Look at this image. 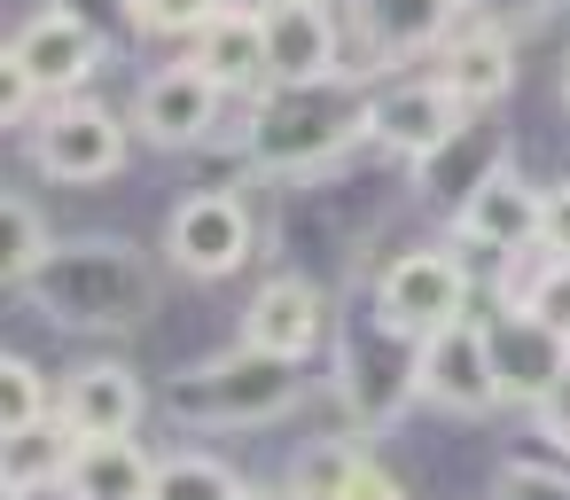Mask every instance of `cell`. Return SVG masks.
I'll return each instance as SVG.
<instances>
[{
  "label": "cell",
  "mask_w": 570,
  "mask_h": 500,
  "mask_svg": "<svg viewBox=\"0 0 570 500\" xmlns=\"http://www.w3.org/2000/svg\"><path fill=\"white\" fill-rule=\"evenodd\" d=\"M352 141H367V95H344L336 79L328 87H266L250 110V157L274 173H321Z\"/></svg>",
  "instance_id": "cell-1"
},
{
  "label": "cell",
  "mask_w": 570,
  "mask_h": 500,
  "mask_svg": "<svg viewBox=\"0 0 570 500\" xmlns=\"http://www.w3.org/2000/svg\"><path fill=\"white\" fill-rule=\"evenodd\" d=\"M141 251L126 243H71L56 251V266L40 274L48 313L71 329H134V313H149V274L134 266Z\"/></svg>",
  "instance_id": "cell-2"
},
{
  "label": "cell",
  "mask_w": 570,
  "mask_h": 500,
  "mask_svg": "<svg viewBox=\"0 0 570 500\" xmlns=\"http://www.w3.org/2000/svg\"><path fill=\"white\" fill-rule=\"evenodd\" d=\"M289 399H297V367L235 344V352H219V360H204V367H188L173 383V422L235 430V422H274Z\"/></svg>",
  "instance_id": "cell-3"
},
{
  "label": "cell",
  "mask_w": 570,
  "mask_h": 500,
  "mask_svg": "<svg viewBox=\"0 0 570 500\" xmlns=\"http://www.w3.org/2000/svg\"><path fill=\"white\" fill-rule=\"evenodd\" d=\"M375 321L414 336V344L453 329V321H469V266H461V251L453 243H422V251L391 258L383 282H375Z\"/></svg>",
  "instance_id": "cell-4"
},
{
  "label": "cell",
  "mask_w": 570,
  "mask_h": 500,
  "mask_svg": "<svg viewBox=\"0 0 570 500\" xmlns=\"http://www.w3.org/2000/svg\"><path fill=\"white\" fill-rule=\"evenodd\" d=\"M126 149H134V126H118V110L102 102H48L32 126V165L63 188H95L126 173Z\"/></svg>",
  "instance_id": "cell-5"
},
{
  "label": "cell",
  "mask_w": 570,
  "mask_h": 500,
  "mask_svg": "<svg viewBox=\"0 0 570 500\" xmlns=\"http://www.w3.org/2000/svg\"><path fill=\"white\" fill-rule=\"evenodd\" d=\"M250 251H258V219L235 188H196L165 219V258L196 282H219V274L250 266Z\"/></svg>",
  "instance_id": "cell-6"
},
{
  "label": "cell",
  "mask_w": 570,
  "mask_h": 500,
  "mask_svg": "<svg viewBox=\"0 0 570 500\" xmlns=\"http://www.w3.org/2000/svg\"><path fill=\"white\" fill-rule=\"evenodd\" d=\"M102 32L79 17V9H63V0H56V9H32L17 32H9V56H0V63H17L48 102H63V95H79L95 71H102Z\"/></svg>",
  "instance_id": "cell-7"
},
{
  "label": "cell",
  "mask_w": 570,
  "mask_h": 500,
  "mask_svg": "<svg viewBox=\"0 0 570 500\" xmlns=\"http://www.w3.org/2000/svg\"><path fill=\"white\" fill-rule=\"evenodd\" d=\"M539 235H547V188H531V180H515L508 165L500 173H484V180H469V196L453 204V243H469V251H492V258H531L539 251Z\"/></svg>",
  "instance_id": "cell-8"
},
{
  "label": "cell",
  "mask_w": 570,
  "mask_h": 500,
  "mask_svg": "<svg viewBox=\"0 0 570 500\" xmlns=\"http://www.w3.org/2000/svg\"><path fill=\"white\" fill-rule=\"evenodd\" d=\"M484 352H492V383H500L508 406H539L562 383V367H570V336H554L547 321H531L515 297H500L484 313Z\"/></svg>",
  "instance_id": "cell-9"
},
{
  "label": "cell",
  "mask_w": 570,
  "mask_h": 500,
  "mask_svg": "<svg viewBox=\"0 0 570 500\" xmlns=\"http://www.w3.org/2000/svg\"><path fill=\"white\" fill-rule=\"evenodd\" d=\"M461 134V102L438 87V79H399V87H375L367 95V141L406 157V165H430L445 157Z\"/></svg>",
  "instance_id": "cell-10"
},
{
  "label": "cell",
  "mask_w": 570,
  "mask_h": 500,
  "mask_svg": "<svg viewBox=\"0 0 570 500\" xmlns=\"http://www.w3.org/2000/svg\"><path fill=\"white\" fill-rule=\"evenodd\" d=\"M227 102L235 95L219 79H204L196 63H165L134 95V134H149L157 149H196V141H212V126H219Z\"/></svg>",
  "instance_id": "cell-11"
},
{
  "label": "cell",
  "mask_w": 570,
  "mask_h": 500,
  "mask_svg": "<svg viewBox=\"0 0 570 500\" xmlns=\"http://www.w3.org/2000/svg\"><path fill=\"white\" fill-rule=\"evenodd\" d=\"M243 344L266 352V360L305 367V360L328 344V297H321L305 274H274V282H258L250 305H243Z\"/></svg>",
  "instance_id": "cell-12"
},
{
  "label": "cell",
  "mask_w": 570,
  "mask_h": 500,
  "mask_svg": "<svg viewBox=\"0 0 570 500\" xmlns=\"http://www.w3.org/2000/svg\"><path fill=\"white\" fill-rule=\"evenodd\" d=\"M414 391H422L430 406H445V414H484V406H500L492 352H484V321H453V329L422 336Z\"/></svg>",
  "instance_id": "cell-13"
},
{
  "label": "cell",
  "mask_w": 570,
  "mask_h": 500,
  "mask_svg": "<svg viewBox=\"0 0 570 500\" xmlns=\"http://www.w3.org/2000/svg\"><path fill=\"white\" fill-rule=\"evenodd\" d=\"M56 414L79 445H102V438H134L141 414H149V383L126 367V360H87L79 375H63L56 391Z\"/></svg>",
  "instance_id": "cell-14"
},
{
  "label": "cell",
  "mask_w": 570,
  "mask_h": 500,
  "mask_svg": "<svg viewBox=\"0 0 570 500\" xmlns=\"http://www.w3.org/2000/svg\"><path fill=\"white\" fill-rule=\"evenodd\" d=\"M344 32L328 17V0H282L266 9V87H328L344 79Z\"/></svg>",
  "instance_id": "cell-15"
},
{
  "label": "cell",
  "mask_w": 570,
  "mask_h": 500,
  "mask_svg": "<svg viewBox=\"0 0 570 500\" xmlns=\"http://www.w3.org/2000/svg\"><path fill=\"white\" fill-rule=\"evenodd\" d=\"M461 9L469 0H352V32L375 63H406V56H430L453 40Z\"/></svg>",
  "instance_id": "cell-16"
},
{
  "label": "cell",
  "mask_w": 570,
  "mask_h": 500,
  "mask_svg": "<svg viewBox=\"0 0 570 500\" xmlns=\"http://www.w3.org/2000/svg\"><path fill=\"white\" fill-rule=\"evenodd\" d=\"M461 110H484L515 87V40L500 24H461L445 48H438V71H430Z\"/></svg>",
  "instance_id": "cell-17"
},
{
  "label": "cell",
  "mask_w": 570,
  "mask_h": 500,
  "mask_svg": "<svg viewBox=\"0 0 570 500\" xmlns=\"http://www.w3.org/2000/svg\"><path fill=\"white\" fill-rule=\"evenodd\" d=\"M71 453H79V438L63 430V414L32 422V430H0V484H9V500L63 492V477H71Z\"/></svg>",
  "instance_id": "cell-18"
},
{
  "label": "cell",
  "mask_w": 570,
  "mask_h": 500,
  "mask_svg": "<svg viewBox=\"0 0 570 500\" xmlns=\"http://www.w3.org/2000/svg\"><path fill=\"white\" fill-rule=\"evenodd\" d=\"M157 492V453L141 438H102L71 453L63 500H149Z\"/></svg>",
  "instance_id": "cell-19"
},
{
  "label": "cell",
  "mask_w": 570,
  "mask_h": 500,
  "mask_svg": "<svg viewBox=\"0 0 570 500\" xmlns=\"http://www.w3.org/2000/svg\"><path fill=\"white\" fill-rule=\"evenodd\" d=\"M188 63L204 79H219L227 95H266V17H212V32L188 48Z\"/></svg>",
  "instance_id": "cell-20"
},
{
  "label": "cell",
  "mask_w": 570,
  "mask_h": 500,
  "mask_svg": "<svg viewBox=\"0 0 570 500\" xmlns=\"http://www.w3.org/2000/svg\"><path fill=\"white\" fill-rule=\"evenodd\" d=\"M297 500H406V492H399V477H391L375 453L328 445V453L297 461Z\"/></svg>",
  "instance_id": "cell-21"
},
{
  "label": "cell",
  "mask_w": 570,
  "mask_h": 500,
  "mask_svg": "<svg viewBox=\"0 0 570 500\" xmlns=\"http://www.w3.org/2000/svg\"><path fill=\"white\" fill-rule=\"evenodd\" d=\"M0 282L9 290H32L48 266H56V227L40 219V204L32 196H0Z\"/></svg>",
  "instance_id": "cell-22"
},
{
  "label": "cell",
  "mask_w": 570,
  "mask_h": 500,
  "mask_svg": "<svg viewBox=\"0 0 570 500\" xmlns=\"http://www.w3.org/2000/svg\"><path fill=\"white\" fill-rule=\"evenodd\" d=\"M243 492L250 484L212 453H157V492L149 500H243Z\"/></svg>",
  "instance_id": "cell-23"
},
{
  "label": "cell",
  "mask_w": 570,
  "mask_h": 500,
  "mask_svg": "<svg viewBox=\"0 0 570 500\" xmlns=\"http://www.w3.org/2000/svg\"><path fill=\"white\" fill-rule=\"evenodd\" d=\"M508 297H515L531 321H547L554 336H570V258H539L531 274L508 266Z\"/></svg>",
  "instance_id": "cell-24"
},
{
  "label": "cell",
  "mask_w": 570,
  "mask_h": 500,
  "mask_svg": "<svg viewBox=\"0 0 570 500\" xmlns=\"http://www.w3.org/2000/svg\"><path fill=\"white\" fill-rule=\"evenodd\" d=\"M56 391H63V383H48L24 352H9V360H0V430L48 422V414H56Z\"/></svg>",
  "instance_id": "cell-25"
},
{
  "label": "cell",
  "mask_w": 570,
  "mask_h": 500,
  "mask_svg": "<svg viewBox=\"0 0 570 500\" xmlns=\"http://www.w3.org/2000/svg\"><path fill=\"white\" fill-rule=\"evenodd\" d=\"M126 17H134V32H149V40H204L212 32V17H219V0H126Z\"/></svg>",
  "instance_id": "cell-26"
},
{
  "label": "cell",
  "mask_w": 570,
  "mask_h": 500,
  "mask_svg": "<svg viewBox=\"0 0 570 500\" xmlns=\"http://www.w3.org/2000/svg\"><path fill=\"white\" fill-rule=\"evenodd\" d=\"M492 500H570V477L554 461H508L492 477Z\"/></svg>",
  "instance_id": "cell-27"
},
{
  "label": "cell",
  "mask_w": 570,
  "mask_h": 500,
  "mask_svg": "<svg viewBox=\"0 0 570 500\" xmlns=\"http://www.w3.org/2000/svg\"><path fill=\"white\" fill-rule=\"evenodd\" d=\"M40 102H48V95H40L17 63H0V118H9V134H32V126H40V118H32Z\"/></svg>",
  "instance_id": "cell-28"
},
{
  "label": "cell",
  "mask_w": 570,
  "mask_h": 500,
  "mask_svg": "<svg viewBox=\"0 0 570 500\" xmlns=\"http://www.w3.org/2000/svg\"><path fill=\"white\" fill-rule=\"evenodd\" d=\"M539 258H570V180L547 188V235H539Z\"/></svg>",
  "instance_id": "cell-29"
},
{
  "label": "cell",
  "mask_w": 570,
  "mask_h": 500,
  "mask_svg": "<svg viewBox=\"0 0 570 500\" xmlns=\"http://www.w3.org/2000/svg\"><path fill=\"white\" fill-rule=\"evenodd\" d=\"M531 414H539L547 445H562V453H570V367H562V383H554V391H547V399H539Z\"/></svg>",
  "instance_id": "cell-30"
},
{
  "label": "cell",
  "mask_w": 570,
  "mask_h": 500,
  "mask_svg": "<svg viewBox=\"0 0 570 500\" xmlns=\"http://www.w3.org/2000/svg\"><path fill=\"white\" fill-rule=\"evenodd\" d=\"M266 9H282V0H219V17H266Z\"/></svg>",
  "instance_id": "cell-31"
},
{
  "label": "cell",
  "mask_w": 570,
  "mask_h": 500,
  "mask_svg": "<svg viewBox=\"0 0 570 500\" xmlns=\"http://www.w3.org/2000/svg\"><path fill=\"white\" fill-rule=\"evenodd\" d=\"M243 500H297V492H266V484H250V492H243Z\"/></svg>",
  "instance_id": "cell-32"
},
{
  "label": "cell",
  "mask_w": 570,
  "mask_h": 500,
  "mask_svg": "<svg viewBox=\"0 0 570 500\" xmlns=\"http://www.w3.org/2000/svg\"><path fill=\"white\" fill-rule=\"evenodd\" d=\"M562 102H570V56H562Z\"/></svg>",
  "instance_id": "cell-33"
}]
</instances>
